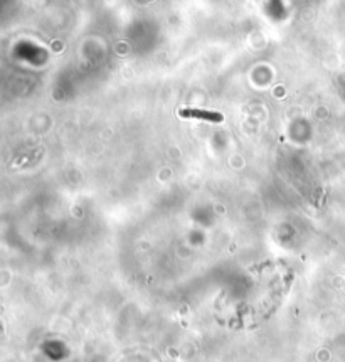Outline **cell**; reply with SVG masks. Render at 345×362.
Wrapping results in <instances>:
<instances>
[{
  "label": "cell",
  "instance_id": "cell-1",
  "mask_svg": "<svg viewBox=\"0 0 345 362\" xmlns=\"http://www.w3.org/2000/svg\"><path fill=\"white\" fill-rule=\"evenodd\" d=\"M182 118H197V120H204L211 123H221L224 117L218 112H209V110H197V108H182L179 112Z\"/></svg>",
  "mask_w": 345,
  "mask_h": 362
}]
</instances>
